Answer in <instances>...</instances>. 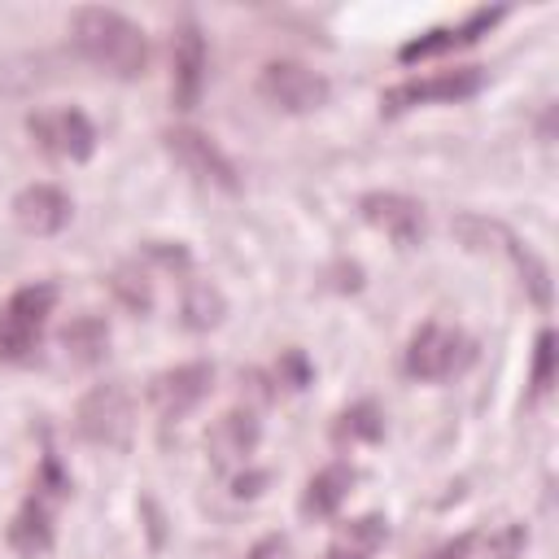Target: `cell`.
<instances>
[{"mask_svg":"<svg viewBox=\"0 0 559 559\" xmlns=\"http://www.w3.org/2000/svg\"><path fill=\"white\" fill-rule=\"evenodd\" d=\"M70 39H74L83 61H92L96 70H105L114 79H140L148 70V39H144V31L131 17H122L118 9H100V4L74 9Z\"/></svg>","mask_w":559,"mask_h":559,"instance_id":"cell-1","label":"cell"},{"mask_svg":"<svg viewBox=\"0 0 559 559\" xmlns=\"http://www.w3.org/2000/svg\"><path fill=\"white\" fill-rule=\"evenodd\" d=\"M52 306H57V284L39 280V284L17 288L0 306V358H9V362L31 358V349L39 345V336L48 328Z\"/></svg>","mask_w":559,"mask_h":559,"instance_id":"cell-2","label":"cell"},{"mask_svg":"<svg viewBox=\"0 0 559 559\" xmlns=\"http://www.w3.org/2000/svg\"><path fill=\"white\" fill-rule=\"evenodd\" d=\"M450 231H454L467 249H502V253H511V262L520 266L524 284H528V293H533V301H537V306H550V271H546V262H542L528 245H520L507 223L485 218V214H459V218L450 223Z\"/></svg>","mask_w":559,"mask_h":559,"instance_id":"cell-3","label":"cell"},{"mask_svg":"<svg viewBox=\"0 0 559 559\" xmlns=\"http://www.w3.org/2000/svg\"><path fill=\"white\" fill-rule=\"evenodd\" d=\"M131 424H135V402L122 380H105V384L87 389L74 411V432L92 445H127Z\"/></svg>","mask_w":559,"mask_h":559,"instance_id":"cell-4","label":"cell"},{"mask_svg":"<svg viewBox=\"0 0 559 559\" xmlns=\"http://www.w3.org/2000/svg\"><path fill=\"white\" fill-rule=\"evenodd\" d=\"M472 358H476V345H472L459 328L424 323V328L411 336L402 367H406V376H415V380H450V376L467 371Z\"/></svg>","mask_w":559,"mask_h":559,"instance_id":"cell-5","label":"cell"},{"mask_svg":"<svg viewBox=\"0 0 559 559\" xmlns=\"http://www.w3.org/2000/svg\"><path fill=\"white\" fill-rule=\"evenodd\" d=\"M485 87V70L480 66H454V70H437V74H424V79H406L397 87H389L380 96L384 114H406L415 105H454V100H467Z\"/></svg>","mask_w":559,"mask_h":559,"instance_id":"cell-6","label":"cell"},{"mask_svg":"<svg viewBox=\"0 0 559 559\" xmlns=\"http://www.w3.org/2000/svg\"><path fill=\"white\" fill-rule=\"evenodd\" d=\"M258 96L284 114H314L319 105H328L332 87L319 70H310L301 61H266L258 74Z\"/></svg>","mask_w":559,"mask_h":559,"instance_id":"cell-7","label":"cell"},{"mask_svg":"<svg viewBox=\"0 0 559 559\" xmlns=\"http://www.w3.org/2000/svg\"><path fill=\"white\" fill-rule=\"evenodd\" d=\"M26 131L31 140L52 153V157H66V162H87L96 153V127L83 109H44V114H31L26 118Z\"/></svg>","mask_w":559,"mask_h":559,"instance_id":"cell-8","label":"cell"},{"mask_svg":"<svg viewBox=\"0 0 559 559\" xmlns=\"http://www.w3.org/2000/svg\"><path fill=\"white\" fill-rule=\"evenodd\" d=\"M162 140H166V153H170L188 175H197L201 183H214V188H223V192H236V188H240L231 157H227L205 131H197V127H175V131H166Z\"/></svg>","mask_w":559,"mask_h":559,"instance_id":"cell-9","label":"cell"},{"mask_svg":"<svg viewBox=\"0 0 559 559\" xmlns=\"http://www.w3.org/2000/svg\"><path fill=\"white\" fill-rule=\"evenodd\" d=\"M214 384V367L210 362H183V367H170V371H157L153 384H148V402L162 419H183L188 411L201 406V397L210 393Z\"/></svg>","mask_w":559,"mask_h":559,"instance_id":"cell-10","label":"cell"},{"mask_svg":"<svg viewBox=\"0 0 559 559\" xmlns=\"http://www.w3.org/2000/svg\"><path fill=\"white\" fill-rule=\"evenodd\" d=\"M358 210H362V218H367L376 231H384V236L397 240L402 249L419 245L424 231H428L424 205H419L415 197H402V192H367V197L358 201Z\"/></svg>","mask_w":559,"mask_h":559,"instance_id":"cell-11","label":"cell"},{"mask_svg":"<svg viewBox=\"0 0 559 559\" xmlns=\"http://www.w3.org/2000/svg\"><path fill=\"white\" fill-rule=\"evenodd\" d=\"M201 92H205V35L197 22H183L170 48V100L175 109H197Z\"/></svg>","mask_w":559,"mask_h":559,"instance_id":"cell-12","label":"cell"},{"mask_svg":"<svg viewBox=\"0 0 559 559\" xmlns=\"http://www.w3.org/2000/svg\"><path fill=\"white\" fill-rule=\"evenodd\" d=\"M493 22H502V9H476L472 17H463L459 26H432V31H424L419 39H411V44H402L397 48V61H428V57H441V52H450V48H463V44H476Z\"/></svg>","mask_w":559,"mask_h":559,"instance_id":"cell-13","label":"cell"},{"mask_svg":"<svg viewBox=\"0 0 559 559\" xmlns=\"http://www.w3.org/2000/svg\"><path fill=\"white\" fill-rule=\"evenodd\" d=\"M13 218L26 236H57L70 223V197L57 183H31L13 197Z\"/></svg>","mask_w":559,"mask_h":559,"instance_id":"cell-14","label":"cell"},{"mask_svg":"<svg viewBox=\"0 0 559 559\" xmlns=\"http://www.w3.org/2000/svg\"><path fill=\"white\" fill-rule=\"evenodd\" d=\"M48 498H52V493L35 489V493L17 507V515H13V524H9V546H13L17 555H26V559H35V555H44V550L52 546V507H48Z\"/></svg>","mask_w":559,"mask_h":559,"instance_id":"cell-15","label":"cell"},{"mask_svg":"<svg viewBox=\"0 0 559 559\" xmlns=\"http://www.w3.org/2000/svg\"><path fill=\"white\" fill-rule=\"evenodd\" d=\"M205 445H210V454H214L218 467L245 463V459L253 454V445H258V419H253L249 411H227V415L214 419Z\"/></svg>","mask_w":559,"mask_h":559,"instance_id":"cell-16","label":"cell"},{"mask_svg":"<svg viewBox=\"0 0 559 559\" xmlns=\"http://www.w3.org/2000/svg\"><path fill=\"white\" fill-rule=\"evenodd\" d=\"M349 485H354V467L328 463L323 472L310 476V485H306V493H301V515H314V520H319V515H332V511L345 502Z\"/></svg>","mask_w":559,"mask_h":559,"instance_id":"cell-17","label":"cell"},{"mask_svg":"<svg viewBox=\"0 0 559 559\" xmlns=\"http://www.w3.org/2000/svg\"><path fill=\"white\" fill-rule=\"evenodd\" d=\"M384 537H389L384 515H358V520H349V524L332 537L328 559H376V550L384 546Z\"/></svg>","mask_w":559,"mask_h":559,"instance_id":"cell-18","label":"cell"},{"mask_svg":"<svg viewBox=\"0 0 559 559\" xmlns=\"http://www.w3.org/2000/svg\"><path fill=\"white\" fill-rule=\"evenodd\" d=\"M61 345H66V354H70L79 367H92V362H100L105 349H109V328H105L100 314H79V319H70V323L61 328Z\"/></svg>","mask_w":559,"mask_h":559,"instance_id":"cell-19","label":"cell"},{"mask_svg":"<svg viewBox=\"0 0 559 559\" xmlns=\"http://www.w3.org/2000/svg\"><path fill=\"white\" fill-rule=\"evenodd\" d=\"M218 319H223V293L210 280H188V288H183V323L192 332H205Z\"/></svg>","mask_w":559,"mask_h":559,"instance_id":"cell-20","label":"cell"},{"mask_svg":"<svg viewBox=\"0 0 559 559\" xmlns=\"http://www.w3.org/2000/svg\"><path fill=\"white\" fill-rule=\"evenodd\" d=\"M380 432H384V415H380L376 402H358V406L341 411V419L332 428L336 441H376Z\"/></svg>","mask_w":559,"mask_h":559,"instance_id":"cell-21","label":"cell"},{"mask_svg":"<svg viewBox=\"0 0 559 559\" xmlns=\"http://www.w3.org/2000/svg\"><path fill=\"white\" fill-rule=\"evenodd\" d=\"M555 384V332H537V349H533V397H546Z\"/></svg>","mask_w":559,"mask_h":559,"instance_id":"cell-22","label":"cell"},{"mask_svg":"<svg viewBox=\"0 0 559 559\" xmlns=\"http://www.w3.org/2000/svg\"><path fill=\"white\" fill-rule=\"evenodd\" d=\"M114 288H118V297L127 301V306H148V284H144V275H131V271H118V280H114Z\"/></svg>","mask_w":559,"mask_h":559,"instance_id":"cell-23","label":"cell"},{"mask_svg":"<svg viewBox=\"0 0 559 559\" xmlns=\"http://www.w3.org/2000/svg\"><path fill=\"white\" fill-rule=\"evenodd\" d=\"M524 542H528L524 528H520V524H507V528L489 542V555H493V559H515V555L524 550Z\"/></svg>","mask_w":559,"mask_h":559,"instance_id":"cell-24","label":"cell"},{"mask_svg":"<svg viewBox=\"0 0 559 559\" xmlns=\"http://www.w3.org/2000/svg\"><path fill=\"white\" fill-rule=\"evenodd\" d=\"M472 546H476V537H472V533H463V537L445 542L441 550H432L428 559H467V555H472Z\"/></svg>","mask_w":559,"mask_h":559,"instance_id":"cell-25","label":"cell"}]
</instances>
